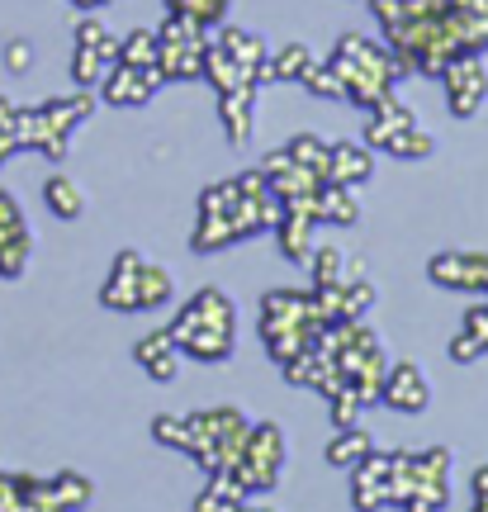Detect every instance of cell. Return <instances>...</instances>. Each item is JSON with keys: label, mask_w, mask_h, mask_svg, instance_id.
Masks as SVG:
<instances>
[{"label": "cell", "mask_w": 488, "mask_h": 512, "mask_svg": "<svg viewBox=\"0 0 488 512\" xmlns=\"http://www.w3.org/2000/svg\"><path fill=\"white\" fill-rule=\"evenodd\" d=\"M171 342L195 361H223L233 351V299L218 290H199L171 323Z\"/></svg>", "instance_id": "6da1fadb"}, {"label": "cell", "mask_w": 488, "mask_h": 512, "mask_svg": "<svg viewBox=\"0 0 488 512\" xmlns=\"http://www.w3.org/2000/svg\"><path fill=\"white\" fill-rule=\"evenodd\" d=\"M441 81H446V100H451V114H455V119H474V114L484 110V100H488V72H484V62H479L474 53L451 57V62L441 67Z\"/></svg>", "instance_id": "7a4b0ae2"}, {"label": "cell", "mask_w": 488, "mask_h": 512, "mask_svg": "<svg viewBox=\"0 0 488 512\" xmlns=\"http://www.w3.org/2000/svg\"><path fill=\"white\" fill-rule=\"evenodd\" d=\"M436 285L446 290H470V294H484L488 290V256L479 252H436L432 266H427Z\"/></svg>", "instance_id": "3957f363"}, {"label": "cell", "mask_w": 488, "mask_h": 512, "mask_svg": "<svg viewBox=\"0 0 488 512\" xmlns=\"http://www.w3.org/2000/svg\"><path fill=\"white\" fill-rule=\"evenodd\" d=\"M157 86H162L157 67H124V62H114L105 72V81H100V95H105V105H147Z\"/></svg>", "instance_id": "277c9868"}, {"label": "cell", "mask_w": 488, "mask_h": 512, "mask_svg": "<svg viewBox=\"0 0 488 512\" xmlns=\"http://www.w3.org/2000/svg\"><path fill=\"white\" fill-rule=\"evenodd\" d=\"M29 247H34V238H29V228L19 219L15 195L0 190V275H5V280L29 266Z\"/></svg>", "instance_id": "5b68a950"}, {"label": "cell", "mask_w": 488, "mask_h": 512, "mask_svg": "<svg viewBox=\"0 0 488 512\" xmlns=\"http://www.w3.org/2000/svg\"><path fill=\"white\" fill-rule=\"evenodd\" d=\"M380 399L389 403V408H398V413H422L427 399H432V389H427V380H422V370H417L413 361H398V366L384 370Z\"/></svg>", "instance_id": "8992f818"}, {"label": "cell", "mask_w": 488, "mask_h": 512, "mask_svg": "<svg viewBox=\"0 0 488 512\" xmlns=\"http://www.w3.org/2000/svg\"><path fill=\"white\" fill-rule=\"evenodd\" d=\"M370 176H375V157H370V147H365V143H332L323 181H332V185H361V181H370Z\"/></svg>", "instance_id": "52a82bcc"}, {"label": "cell", "mask_w": 488, "mask_h": 512, "mask_svg": "<svg viewBox=\"0 0 488 512\" xmlns=\"http://www.w3.org/2000/svg\"><path fill=\"white\" fill-rule=\"evenodd\" d=\"M204 48H209V43L162 38V48H157V72H162V81H195V76L204 72Z\"/></svg>", "instance_id": "ba28073f"}, {"label": "cell", "mask_w": 488, "mask_h": 512, "mask_svg": "<svg viewBox=\"0 0 488 512\" xmlns=\"http://www.w3.org/2000/svg\"><path fill=\"white\" fill-rule=\"evenodd\" d=\"M138 271H143V256H138V252H119L114 275H109L105 290H100V299H105L109 309H143V304H138Z\"/></svg>", "instance_id": "9c48e42d"}, {"label": "cell", "mask_w": 488, "mask_h": 512, "mask_svg": "<svg viewBox=\"0 0 488 512\" xmlns=\"http://www.w3.org/2000/svg\"><path fill=\"white\" fill-rule=\"evenodd\" d=\"M218 119L228 128V143H247V133H252V124H256V86L218 95Z\"/></svg>", "instance_id": "30bf717a"}, {"label": "cell", "mask_w": 488, "mask_h": 512, "mask_svg": "<svg viewBox=\"0 0 488 512\" xmlns=\"http://www.w3.org/2000/svg\"><path fill=\"white\" fill-rule=\"evenodd\" d=\"M199 76H204V81H209L218 95L242 91V86H256L252 72H247V67H237V62L223 53L218 43H209V48H204V72H199Z\"/></svg>", "instance_id": "8fae6325"}, {"label": "cell", "mask_w": 488, "mask_h": 512, "mask_svg": "<svg viewBox=\"0 0 488 512\" xmlns=\"http://www.w3.org/2000/svg\"><path fill=\"white\" fill-rule=\"evenodd\" d=\"M313 223L318 219H308V214H294V209H285L280 204V252L290 256V261H308L313 256Z\"/></svg>", "instance_id": "7c38bea8"}, {"label": "cell", "mask_w": 488, "mask_h": 512, "mask_svg": "<svg viewBox=\"0 0 488 512\" xmlns=\"http://www.w3.org/2000/svg\"><path fill=\"white\" fill-rule=\"evenodd\" d=\"M218 48H223V53L233 57L237 67H247V72H256V67H261V62H266V43H261V38L256 34H247V29H233V24H228V29H218ZM256 81V76H252Z\"/></svg>", "instance_id": "4fadbf2b"}, {"label": "cell", "mask_w": 488, "mask_h": 512, "mask_svg": "<svg viewBox=\"0 0 488 512\" xmlns=\"http://www.w3.org/2000/svg\"><path fill=\"white\" fill-rule=\"evenodd\" d=\"M43 200L57 219H81L86 214V190L72 181V176H48L43 181Z\"/></svg>", "instance_id": "5bb4252c"}, {"label": "cell", "mask_w": 488, "mask_h": 512, "mask_svg": "<svg viewBox=\"0 0 488 512\" xmlns=\"http://www.w3.org/2000/svg\"><path fill=\"white\" fill-rule=\"evenodd\" d=\"M318 219H332V223H342V228H351V223L361 219V204L351 195V185H332V181L318 185Z\"/></svg>", "instance_id": "9a60e30c"}, {"label": "cell", "mask_w": 488, "mask_h": 512, "mask_svg": "<svg viewBox=\"0 0 488 512\" xmlns=\"http://www.w3.org/2000/svg\"><path fill=\"white\" fill-rule=\"evenodd\" d=\"M370 451H375V441L365 437L361 427H337V437H332V446H327V460L342 465V470H356Z\"/></svg>", "instance_id": "2e32d148"}, {"label": "cell", "mask_w": 488, "mask_h": 512, "mask_svg": "<svg viewBox=\"0 0 488 512\" xmlns=\"http://www.w3.org/2000/svg\"><path fill=\"white\" fill-rule=\"evenodd\" d=\"M308 67H313V53H308L304 43H285L280 53L266 57V72H271V81H299Z\"/></svg>", "instance_id": "e0dca14e"}, {"label": "cell", "mask_w": 488, "mask_h": 512, "mask_svg": "<svg viewBox=\"0 0 488 512\" xmlns=\"http://www.w3.org/2000/svg\"><path fill=\"white\" fill-rule=\"evenodd\" d=\"M157 48H162V38L152 29H133L119 38V62L124 67H157Z\"/></svg>", "instance_id": "ac0fdd59"}, {"label": "cell", "mask_w": 488, "mask_h": 512, "mask_svg": "<svg viewBox=\"0 0 488 512\" xmlns=\"http://www.w3.org/2000/svg\"><path fill=\"white\" fill-rule=\"evenodd\" d=\"M389 157H403V162H422V157H432L436 152V138L427 133V128H398L394 138H389V147H384Z\"/></svg>", "instance_id": "d6986e66"}, {"label": "cell", "mask_w": 488, "mask_h": 512, "mask_svg": "<svg viewBox=\"0 0 488 512\" xmlns=\"http://www.w3.org/2000/svg\"><path fill=\"white\" fill-rule=\"evenodd\" d=\"M285 152H290V157H294L299 166H308V171H318V176H323V171H327V152H332V143H327V138H318V133H294Z\"/></svg>", "instance_id": "ffe728a7"}, {"label": "cell", "mask_w": 488, "mask_h": 512, "mask_svg": "<svg viewBox=\"0 0 488 512\" xmlns=\"http://www.w3.org/2000/svg\"><path fill=\"white\" fill-rule=\"evenodd\" d=\"M299 81H304V86L318 95V100H346V81H342V72H337L332 62H313V67H308Z\"/></svg>", "instance_id": "44dd1931"}, {"label": "cell", "mask_w": 488, "mask_h": 512, "mask_svg": "<svg viewBox=\"0 0 488 512\" xmlns=\"http://www.w3.org/2000/svg\"><path fill=\"white\" fill-rule=\"evenodd\" d=\"M76 48H95L105 62H119V38L109 34L100 19H81L76 24Z\"/></svg>", "instance_id": "7402d4cb"}, {"label": "cell", "mask_w": 488, "mask_h": 512, "mask_svg": "<svg viewBox=\"0 0 488 512\" xmlns=\"http://www.w3.org/2000/svg\"><path fill=\"white\" fill-rule=\"evenodd\" d=\"M166 299H171V275L162 266L143 261V271H138V304L152 309V304H166Z\"/></svg>", "instance_id": "603a6c76"}, {"label": "cell", "mask_w": 488, "mask_h": 512, "mask_svg": "<svg viewBox=\"0 0 488 512\" xmlns=\"http://www.w3.org/2000/svg\"><path fill=\"white\" fill-rule=\"evenodd\" d=\"M53 498L62 503V512H76L91 503V479L86 475H57L53 479Z\"/></svg>", "instance_id": "cb8c5ba5"}, {"label": "cell", "mask_w": 488, "mask_h": 512, "mask_svg": "<svg viewBox=\"0 0 488 512\" xmlns=\"http://www.w3.org/2000/svg\"><path fill=\"white\" fill-rule=\"evenodd\" d=\"M105 72H109V62L95 48H76V57H72V76H76V86L81 91H91V86H100L105 81Z\"/></svg>", "instance_id": "d4e9b609"}, {"label": "cell", "mask_w": 488, "mask_h": 512, "mask_svg": "<svg viewBox=\"0 0 488 512\" xmlns=\"http://www.w3.org/2000/svg\"><path fill=\"white\" fill-rule=\"evenodd\" d=\"M318 256H308L313 261V280H318V290L323 285H342V271H346V256L342 247H313Z\"/></svg>", "instance_id": "484cf974"}, {"label": "cell", "mask_w": 488, "mask_h": 512, "mask_svg": "<svg viewBox=\"0 0 488 512\" xmlns=\"http://www.w3.org/2000/svg\"><path fill=\"white\" fill-rule=\"evenodd\" d=\"M166 5H171V15H190L199 24H218L228 10V0H166Z\"/></svg>", "instance_id": "4316f807"}, {"label": "cell", "mask_w": 488, "mask_h": 512, "mask_svg": "<svg viewBox=\"0 0 488 512\" xmlns=\"http://www.w3.org/2000/svg\"><path fill=\"white\" fill-rule=\"evenodd\" d=\"M152 437L162 441V446H181V451H190V422H185V418H171V413H166V418L152 422Z\"/></svg>", "instance_id": "83f0119b"}, {"label": "cell", "mask_w": 488, "mask_h": 512, "mask_svg": "<svg viewBox=\"0 0 488 512\" xmlns=\"http://www.w3.org/2000/svg\"><path fill=\"white\" fill-rule=\"evenodd\" d=\"M171 351H176L171 332H152V337H143V342L133 347V356H138L143 366H152V361H162V356H171Z\"/></svg>", "instance_id": "f1b7e54d"}, {"label": "cell", "mask_w": 488, "mask_h": 512, "mask_svg": "<svg viewBox=\"0 0 488 512\" xmlns=\"http://www.w3.org/2000/svg\"><path fill=\"white\" fill-rule=\"evenodd\" d=\"M5 67L15 76L29 72V67H34V43H29V38H10V43H5Z\"/></svg>", "instance_id": "f546056e"}, {"label": "cell", "mask_w": 488, "mask_h": 512, "mask_svg": "<svg viewBox=\"0 0 488 512\" xmlns=\"http://www.w3.org/2000/svg\"><path fill=\"white\" fill-rule=\"evenodd\" d=\"M356 408H361V399H356L351 389H337V403H332V422H337V427H356Z\"/></svg>", "instance_id": "4dcf8cb0"}, {"label": "cell", "mask_w": 488, "mask_h": 512, "mask_svg": "<svg viewBox=\"0 0 488 512\" xmlns=\"http://www.w3.org/2000/svg\"><path fill=\"white\" fill-rule=\"evenodd\" d=\"M370 10H375V19H380V24H384V34H389V29H394L398 19L408 15V0H370Z\"/></svg>", "instance_id": "1f68e13d"}, {"label": "cell", "mask_w": 488, "mask_h": 512, "mask_svg": "<svg viewBox=\"0 0 488 512\" xmlns=\"http://www.w3.org/2000/svg\"><path fill=\"white\" fill-rule=\"evenodd\" d=\"M479 356H484V347H479V337H474V332L451 337V361H460V366H465V361H479Z\"/></svg>", "instance_id": "d6a6232c"}, {"label": "cell", "mask_w": 488, "mask_h": 512, "mask_svg": "<svg viewBox=\"0 0 488 512\" xmlns=\"http://www.w3.org/2000/svg\"><path fill=\"white\" fill-rule=\"evenodd\" d=\"M465 332H474V337H479V347L488 351V304H479V309L465 313Z\"/></svg>", "instance_id": "836d02e7"}, {"label": "cell", "mask_w": 488, "mask_h": 512, "mask_svg": "<svg viewBox=\"0 0 488 512\" xmlns=\"http://www.w3.org/2000/svg\"><path fill=\"white\" fill-rule=\"evenodd\" d=\"M147 375H152V380H176V370H181V356H176V351H171V356H162V361H152V366H143Z\"/></svg>", "instance_id": "e575fe53"}, {"label": "cell", "mask_w": 488, "mask_h": 512, "mask_svg": "<svg viewBox=\"0 0 488 512\" xmlns=\"http://www.w3.org/2000/svg\"><path fill=\"white\" fill-rule=\"evenodd\" d=\"M15 110L19 105H10V95H0V133H10V128H15Z\"/></svg>", "instance_id": "d590c367"}, {"label": "cell", "mask_w": 488, "mask_h": 512, "mask_svg": "<svg viewBox=\"0 0 488 512\" xmlns=\"http://www.w3.org/2000/svg\"><path fill=\"white\" fill-rule=\"evenodd\" d=\"M474 498H488V465L474 470Z\"/></svg>", "instance_id": "8d00e7d4"}, {"label": "cell", "mask_w": 488, "mask_h": 512, "mask_svg": "<svg viewBox=\"0 0 488 512\" xmlns=\"http://www.w3.org/2000/svg\"><path fill=\"white\" fill-rule=\"evenodd\" d=\"M15 133H0V162H5V157H10V152H15Z\"/></svg>", "instance_id": "74e56055"}, {"label": "cell", "mask_w": 488, "mask_h": 512, "mask_svg": "<svg viewBox=\"0 0 488 512\" xmlns=\"http://www.w3.org/2000/svg\"><path fill=\"white\" fill-rule=\"evenodd\" d=\"M233 512H256V508H247V498H242V503H237V508Z\"/></svg>", "instance_id": "f35d334b"}, {"label": "cell", "mask_w": 488, "mask_h": 512, "mask_svg": "<svg viewBox=\"0 0 488 512\" xmlns=\"http://www.w3.org/2000/svg\"><path fill=\"white\" fill-rule=\"evenodd\" d=\"M474 512H488V498H479V508H474Z\"/></svg>", "instance_id": "ab89813d"}, {"label": "cell", "mask_w": 488, "mask_h": 512, "mask_svg": "<svg viewBox=\"0 0 488 512\" xmlns=\"http://www.w3.org/2000/svg\"><path fill=\"white\" fill-rule=\"evenodd\" d=\"M256 512H275V508H256Z\"/></svg>", "instance_id": "60d3db41"}]
</instances>
